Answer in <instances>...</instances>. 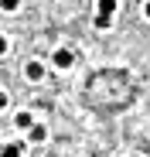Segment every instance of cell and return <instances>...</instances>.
Listing matches in <instances>:
<instances>
[{"mask_svg":"<svg viewBox=\"0 0 150 157\" xmlns=\"http://www.w3.org/2000/svg\"><path fill=\"white\" fill-rule=\"evenodd\" d=\"M7 106V92H0V109H4Z\"/></svg>","mask_w":150,"mask_h":157,"instance_id":"obj_10","label":"cell"},{"mask_svg":"<svg viewBox=\"0 0 150 157\" xmlns=\"http://www.w3.org/2000/svg\"><path fill=\"white\" fill-rule=\"evenodd\" d=\"M14 126H17V130H31V126H34L31 113H17V116H14Z\"/></svg>","mask_w":150,"mask_h":157,"instance_id":"obj_4","label":"cell"},{"mask_svg":"<svg viewBox=\"0 0 150 157\" xmlns=\"http://www.w3.org/2000/svg\"><path fill=\"white\" fill-rule=\"evenodd\" d=\"M143 14H147V17H150V0H147V4H143Z\"/></svg>","mask_w":150,"mask_h":157,"instance_id":"obj_11","label":"cell"},{"mask_svg":"<svg viewBox=\"0 0 150 157\" xmlns=\"http://www.w3.org/2000/svg\"><path fill=\"white\" fill-rule=\"evenodd\" d=\"M109 21H113L109 14H96V21H92V24H96V28H99V31H103V28H109Z\"/></svg>","mask_w":150,"mask_h":157,"instance_id":"obj_7","label":"cell"},{"mask_svg":"<svg viewBox=\"0 0 150 157\" xmlns=\"http://www.w3.org/2000/svg\"><path fill=\"white\" fill-rule=\"evenodd\" d=\"M51 62H55L58 68H72V65H75V55H72V51H68V48H58Z\"/></svg>","mask_w":150,"mask_h":157,"instance_id":"obj_1","label":"cell"},{"mask_svg":"<svg viewBox=\"0 0 150 157\" xmlns=\"http://www.w3.org/2000/svg\"><path fill=\"white\" fill-rule=\"evenodd\" d=\"M28 133H31V144H44V137H48V130H44L41 123H34V126L28 130Z\"/></svg>","mask_w":150,"mask_h":157,"instance_id":"obj_3","label":"cell"},{"mask_svg":"<svg viewBox=\"0 0 150 157\" xmlns=\"http://www.w3.org/2000/svg\"><path fill=\"white\" fill-rule=\"evenodd\" d=\"M24 75H28L31 82H41V78H44V68H41L38 62H28V68H24Z\"/></svg>","mask_w":150,"mask_h":157,"instance_id":"obj_2","label":"cell"},{"mask_svg":"<svg viewBox=\"0 0 150 157\" xmlns=\"http://www.w3.org/2000/svg\"><path fill=\"white\" fill-rule=\"evenodd\" d=\"M0 154H4V157H21V154H24V144H7Z\"/></svg>","mask_w":150,"mask_h":157,"instance_id":"obj_5","label":"cell"},{"mask_svg":"<svg viewBox=\"0 0 150 157\" xmlns=\"http://www.w3.org/2000/svg\"><path fill=\"white\" fill-rule=\"evenodd\" d=\"M99 14H116V0H99Z\"/></svg>","mask_w":150,"mask_h":157,"instance_id":"obj_6","label":"cell"},{"mask_svg":"<svg viewBox=\"0 0 150 157\" xmlns=\"http://www.w3.org/2000/svg\"><path fill=\"white\" fill-rule=\"evenodd\" d=\"M4 51H7V38H4V34H0V55H4Z\"/></svg>","mask_w":150,"mask_h":157,"instance_id":"obj_9","label":"cell"},{"mask_svg":"<svg viewBox=\"0 0 150 157\" xmlns=\"http://www.w3.org/2000/svg\"><path fill=\"white\" fill-rule=\"evenodd\" d=\"M0 7L10 14V10H17V7H21V0H0Z\"/></svg>","mask_w":150,"mask_h":157,"instance_id":"obj_8","label":"cell"}]
</instances>
